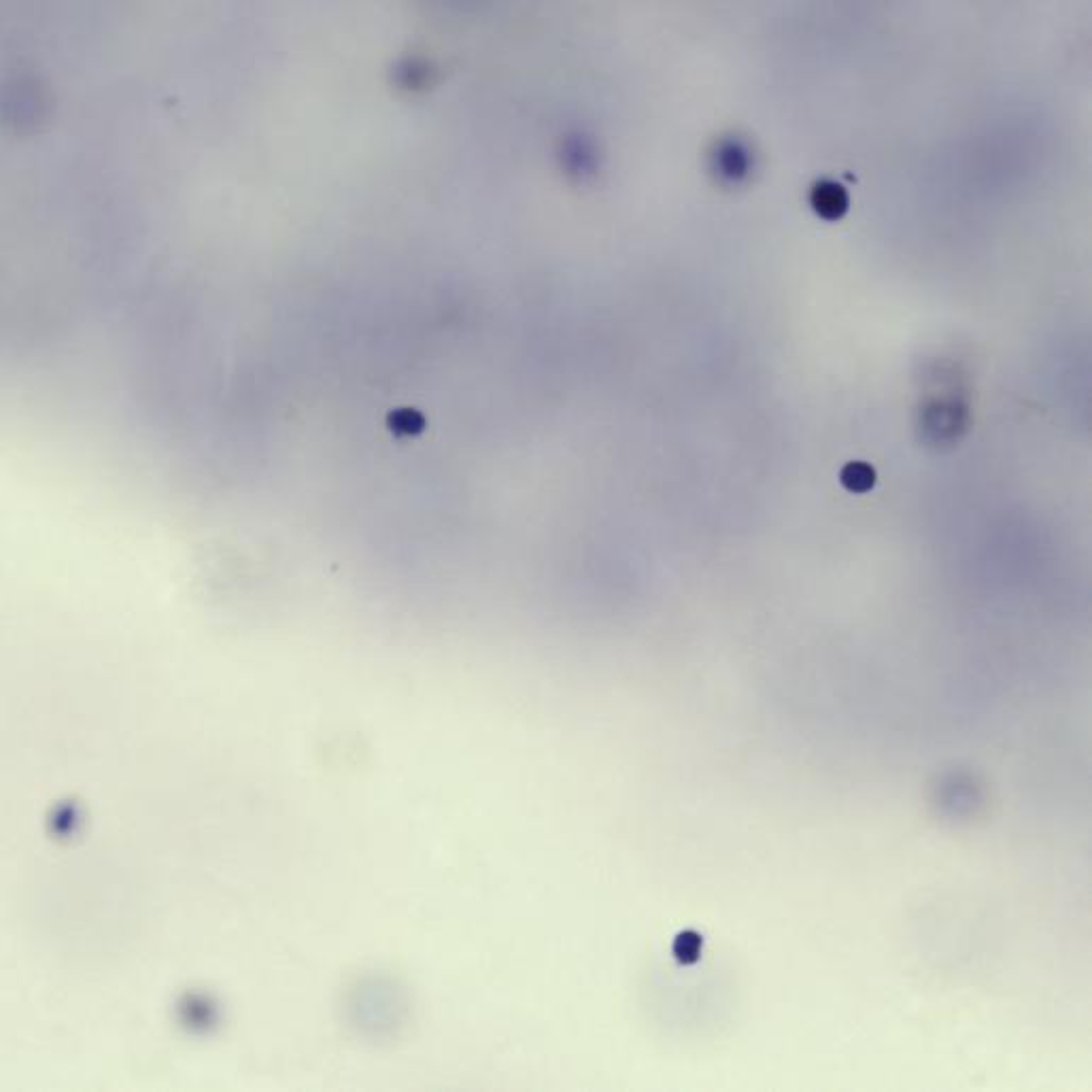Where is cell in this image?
Segmentation results:
<instances>
[{
	"label": "cell",
	"mask_w": 1092,
	"mask_h": 1092,
	"mask_svg": "<svg viewBox=\"0 0 1092 1092\" xmlns=\"http://www.w3.org/2000/svg\"><path fill=\"white\" fill-rule=\"evenodd\" d=\"M968 425V408L957 400H936L923 413V430L936 442L957 440Z\"/></svg>",
	"instance_id": "1"
},
{
	"label": "cell",
	"mask_w": 1092,
	"mask_h": 1092,
	"mask_svg": "<svg viewBox=\"0 0 1092 1092\" xmlns=\"http://www.w3.org/2000/svg\"><path fill=\"white\" fill-rule=\"evenodd\" d=\"M712 170L725 183H740L753 170V153L740 138H723L712 151Z\"/></svg>",
	"instance_id": "2"
},
{
	"label": "cell",
	"mask_w": 1092,
	"mask_h": 1092,
	"mask_svg": "<svg viewBox=\"0 0 1092 1092\" xmlns=\"http://www.w3.org/2000/svg\"><path fill=\"white\" fill-rule=\"evenodd\" d=\"M810 206L821 219L840 221L851 208V198L842 183L819 179L810 189Z\"/></svg>",
	"instance_id": "3"
},
{
	"label": "cell",
	"mask_w": 1092,
	"mask_h": 1092,
	"mask_svg": "<svg viewBox=\"0 0 1092 1092\" xmlns=\"http://www.w3.org/2000/svg\"><path fill=\"white\" fill-rule=\"evenodd\" d=\"M874 481H876V472L872 466L863 464V461H853L849 464L844 470H842V483L849 491L853 493H866L874 487Z\"/></svg>",
	"instance_id": "4"
}]
</instances>
